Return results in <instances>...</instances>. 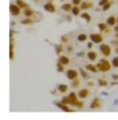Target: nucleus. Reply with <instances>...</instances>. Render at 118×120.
<instances>
[{
	"mask_svg": "<svg viewBox=\"0 0 118 120\" xmlns=\"http://www.w3.org/2000/svg\"><path fill=\"white\" fill-rule=\"evenodd\" d=\"M60 63L67 64L69 63V58H67V57H61V58H60Z\"/></svg>",
	"mask_w": 118,
	"mask_h": 120,
	"instance_id": "obj_7",
	"label": "nucleus"
},
{
	"mask_svg": "<svg viewBox=\"0 0 118 120\" xmlns=\"http://www.w3.org/2000/svg\"><path fill=\"white\" fill-rule=\"evenodd\" d=\"M77 71H72V69H71V71H67V77H69V79H76L77 78Z\"/></svg>",
	"mask_w": 118,
	"mask_h": 120,
	"instance_id": "obj_3",
	"label": "nucleus"
},
{
	"mask_svg": "<svg viewBox=\"0 0 118 120\" xmlns=\"http://www.w3.org/2000/svg\"><path fill=\"white\" fill-rule=\"evenodd\" d=\"M90 6H92V3H91V2H85V3L82 4V7H83V8H87V7H90Z\"/></svg>",
	"mask_w": 118,
	"mask_h": 120,
	"instance_id": "obj_11",
	"label": "nucleus"
},
{
	"mask_svg": "<svg viewBox=\"0 0 118 120\" xmlns=\"http://www.w3.org/2000/svg\"><path fill=\"white\" fill-rule=\"evenodd\" d=\"M74 2H75L76 4H78V3H80V0H74Z\"/></svg>",
	"mask_w": 118,
	"mask_h": 120,
	"instance_id": "obj_25",
	"label": "nucleus"
},
{
	"mask_svg": "<svg viewBox=\"0 0 118 120\" xmlns=\"http://www.w3.org/2000/svg\"><path fill=\"white\" fill-rule=\"evenodd\" d=\"M97 67L103 71H109L110 69V64L109 62L106 61V60H102L99 64H97Z\"/></svg>",
	"mask_w": 118,
	"mask_h": 120,
	"instance_id": "obj_1",
	"label": "nucleus"
},
{
	"mask_svg": "<svg viewBox=\"0 0 118 120\" xmlns=\"http://www.w3.org/2000/svg\"><path fill=\"white\" fill-rule=\"evenodd\" d=\"M108 7H109V4H107V5H106V6H105V7H104V8H105V9H107V8H108Z\"/></svg>",
	"mask_w": 118,
	"mask_h": 120,
	"instance_id": "obj_26",
	"label": "nucleus"
},
{
	"mask_svg": "<svg viewBox=\"0 0 118 120\" xmlns=\"http://www.w3.org/2000/svg\"><path fill=\"white\" fill-rule=\"evenodd\" d=\"M31 14H32V11H30V9H27V11H25V15H27V16H30Z\"/></svg>",
	"mask_w": 118,
	"mask_h": 120,
	"instance_id": "obj_20",
	"label": "nucleus"
},
{
	"mask_svg": "<svg viewBox=\"0 0 118 120\" xmlns=\"http://www.w3.org/2000/svg\"><path fill=\"white\" fill-rule=\"evenodd\" d=\"M72 12H74L75 15H78V14H79V9H78V8H74V9H72Z\"/></svg>",
	"mask_w": 118,
	"mask_h": 120,
	"instance_id": "obj_21",
	"label": "nucleus"
},
{
	"mask_svg": "<svg viewBox=\"0 0 118 120\" xmlns=\"http://www.w3.org/2000/svg\"><path fill=\"white\" fill-rule=\"evenodd\" d=\"M79 95L80 97H86L87 96V90H81L79 92Z\"/></svg>",
	"mask_w": 118,
	"mask_h": 120,
	"instance_id": "obj_9",
	"label": "nucleus"
},
{
	"mask_svg": "<svg viewBox=\"0 0 118 120\" xmlns=\"http://www.w3.org/2000/svg\"><path fill=\"white\" fill-rule=\"evenodd\" d=\"M107 1H108V0H102V1H100V4H105V3H107Z\"/></svg>",
	"mask_w": 118,
	"mask_h": 120,
	"instance_id": "obj_23",
	"label": "nucleus"
},
{
	"mask_svg": "<svg viewBox=\"0 0 118 120\" xmlns=\"http://www.w3.org/2000/svg\"><path fill=\"white\" fill-rule=\"evenodd\" d=\"M113 64H114V66H118V58L113 59Z\"/></svg>",
	"mask_w": 118,
	"mask_h": 120,
	"instance_id": "obj_15",
	"label": "nucleus"
},
{
	"mask_svg": "<svg viewBox=\"0 0 118 120\" xmlns=\"http://www.w3.org/2000/svg\"><path fill=\"white\" fill-rule=\"evenodd\" d=\"M100 50H102L103 54L106 55V56H109L110 53H111V49H110V47H108L107 45H102V46H100Z\"/></svg>",
	"mask_w": 118,
	"mask_h": 120,
	"instance_id": "obj_2",
	"label": "nucleus"
},
{
	"mask_svg": "<svg viewBox=\"0 0 118 120\" xmlns=\"http://www.w3.org/2000/svg\"><path fill=\"white\" fill-rule=\"evenodd\" d=\"M99 84L102 85V86H106V85H107V82H106V81H103V80H99Z\"/></svg>",
	"mask_w": 118,
	"mask_h": 120,
	"instance_id": "obj_18",
	"label": "nucleus"
},
{
	"mask_svg": "<svg viewBox=\"0 0 118 120\" xmlns=\"http://www.w3.org/2000/svg\"><path fill=\"white\" fill-rule=\"evenodd\" d=\"M99 27H100L102 29H105V28H106V26H105L104 24H100V25H99Z\"/></svg>",
	"mask_w": 118,
	"mask_h": 120,
	"instance_id": "obj_24",
	"label": "nucleus"
},
{
	"mask_svg": "<svg viewBox=\"0 0 118 120\" xmlns=\"http://www.w3.org/2000/svg\"><path fill=\"white\" fill-rule=\"evenodd\" d=\"M116 30H117V31H118V27H117V28H116Z\"/></svg>",
	"mask_w": 118,
	"mask_h": 120,
	"instance_id": "obj_27",
	"label": "nucleus"
},
{
	"mask_svg": "<svg viewBox=\"0 0 118 120\" xmlns=\"http://www.w3.org/2000/svg\"><path fill=\"white\" fill-rule=\"evenodd\" d=\"M18 3H19V5H20V6L25 7V3H24L23 1H22V0H18Z\"/></svg>",
	"mask_w": 118,
	"mask_h": 120,
	"instance_id": "obj_17",
	"label": "nucleus"
},
{
	"mask_svg": "<svg viewBox=\"0 0 118 120\" xmlns=\"http://www.w3.org/2000/svg\"><path fill=\"white\" fill-rule=\"evenodd\" d=\"M91 39L94 42H99V41H102V36L99 35V34H92V35H91Z\"/></svg>",
	"mask_w": 118,
	"mask_h": 120,
	"instance_id": "obj_4",
	"label": "nucleus"
},
{
	"mask_svg": "<svg viewBox=\"0 0 118 120\" xmlns=\"http://www.w3.org/2000/svg\"><path fill=\"white\" fill-rule=\"evenodd\" d=\"M63 9H65V11L66 9H71V5L69 4H65V5H63Z\"/></svg>",
	"mask_w": 118,
	"mask_h": 120,
	"instance_id": "obj_19",
	"label": "nucleus"
},
{
	"mask_svg": "<svg viewBox=\"0 0 118 120\" xmlns=\"http://www.w3.org/2000/svg\"><path fill=\"white\" fill-rule=\"evenodd\" d=\"M115 22H116V19H115L114 17H111V18L108 19V24L109 25H114Z\"/></svg>",
	"mask_w": 118,
	"mask_h": 120,
	"instance_id": "obj_8",
	"label": "nucleus"
},
{
	"mask_svg": "<svg viewBox=\"0 0 118 120\" xmlns=\"http://www.w3.org/2000/svg\"><path fill=\"white\" fill-rule=\"evenodd\" d=\"M58 89L60 90V91H66L67 87H66V85H61V86L58 87Z\"/></svg>",
	"mask_w": 118,
	"mask_h": 120,
	"instance_id": "obj_13",
	"label": "nucleus"
},
{
	"mask_svg": "<svg viewBox=\"0 0 118 120\" xmlns=\"http://www.w3.org/2000/svg\"><path fill=\"white\" fill-rule=\"evenodd\" d=\"M11 14L18 15L19 11H20V8L17 5H11Z\"/></svg>",
	"mask_w": 118,
	"mask_h": 120,
	"instance_id": "obj_5",
	"label": "nucleus"
},
{
	"mask_svg": "<svg viewBox=\"0 0 118 120\" xmlns=\"http://www.w3.org/2000/svg\"><path fill=\"white\" fill-rule=\"evenodd\" d=\"M82 17H83V18H87V20H89V19H90V17L88 16V15H86V14L82 15Z\"/></svg>",
	"mask_w": 118,
	"mask_h": 120,
	"instance_id": "obj_22",
	"label": "nucleus"
},
{
	"mask_svg": "<svg viewBox=\"0 0 118 120\" xmlns=\"http://www.w3.org/2000/svg\"><path fill=\"white\" fill-rule=\"evenodd\" d=\"M85 39H86V35H84V34L79 36V41H85Z\"/></svg>",
	"mask_w": 118,
	"mask_h": 120,
	"instance_id": "obj_16",
	"label": "nucleus"
},
{
	"mask_svg": "<svg viewBox=\"0 0 118 120\" xmlns=\"http://www.w3.org/2000/svg\"><path fill=\"white\" fill-rule=\"evenodd\" d=\"M99 106V99H94L93 104L91 105V108H97Z\"/></svg>",
	"mask_w": 118,
	"mask_h": 120,
	"instance_id": "obj_10",
	"label": "nucleus"
},
{
	"mask_svg": "<svg viewBox=\"0 0 118 120\" xmlns=\"http://www.w3.org/2000/svg\"><path fill=\"white\" fill-rule=\"evenodd\" d=\"M88 57L91 60H93V59H95V57H96V55H95V53H93V52H90V53L88 54Z\"/></svg>",
	"mask_w": 118,
	"mask_h": 120,
	"instance_id": "obj_12",
	"label": "nucleus"
},
{
	"mask_svg": "<svg viewBox=\"0 0 118 120\" xmlns=\"http://www.w3.org/2000/svg\"><path fill=\"white\" fill-rule=\"evenodd\" d=\"M45 8H46L48 11H52V12H53V11H55V9H54V6L52 5V4H50V3L46 4V6H45Z\"/></svg>",
	"mask_w": 118,
	"mask_h": 120,
	"instance_id": "obj_6",
	"label": "nucleus"
},
{
	"mask_svg": "<svg viewBox=\"0 0 118 120\" xmlns=\"http://www.w3.org/2000/svg\"><path fill=\"white\" fill-rule=\"evenodd\" d=\"M87 67V69H89V71H96V69H95V67L93 66V65H87L86 66Z\"/></svg>",
	"mask_w": 118,
	"mask_h": 120,
	"instance_id": "obj_14",
	"label": "nucleus"
}]
</instances>
